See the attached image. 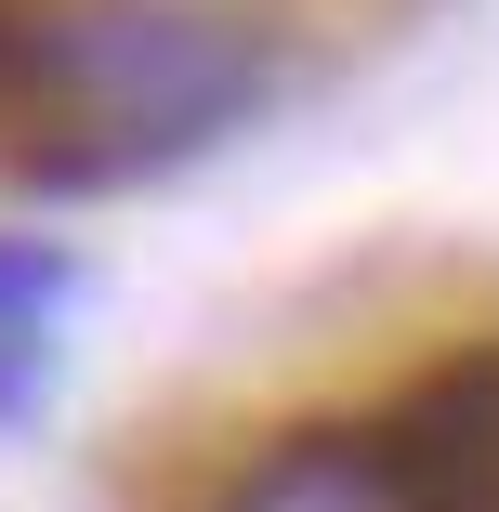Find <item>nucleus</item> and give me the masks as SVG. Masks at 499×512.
Wrapping results in <instances>:
<instances>
[{
	"instance_id": "f03ea898",
	"label": "nucleus",
	"mask_w": 499,
	"mask_h": 512,
	"mask_svg": "<svg viewBox=\"0 0 499 512\" xmlns=\"http://www.w3.org/2000/svg\"><path fill=\"white\" fill-rule=\"evenodd\" d=\"M224 512H421V499H408V460H394L381 421H316V434L263 447L224 486Z\"/></svg>"
},
{
	"instance_id": "f257e3e1",
	"label": "nucleus",
	"mask_w": 499,
	"mask_h": 512,
	"mask_svg": "<svg viewBox=\"0 0 499 512\" xmlns=\"http://www.w3.org/2000/svg\"><path fill=\"white\" fill-rule=\"evenodd\" d=\"M381 434L408 460L421 512H499V342H473L434 381H408V407H394Z\"/></svg>"
},
{
	"instance_id": "20e7f679",
	"label": "nucleus",
	"mask_w": 499,
	"mask_h": 512,
	"mask_svg": "<svg viewBox=\"0 0 499 512\" xmlns=\"http://www.w3.org/2000/svg\"><path fill=\"white\" fill-rule=\"evenodd\" d=\"M40 381H53V342H0V434L40 407Z\"/></svg>"
},
{
	"instance_id": "7ed1b4c3",
	"label": "nucleus",
	"mask_w": 499,
	"mask_h": 512,
	"mask_svg": "<svg viewBox=\"0 0 499 512\" xmlns=\"http://www.w3.org/2000/svg\"><path fill=\"white\" fill-rule=\"evenodd\" d=\"M79 302V250L0 224V342H53V316Z\"/></svg>"
}]
</instances>
